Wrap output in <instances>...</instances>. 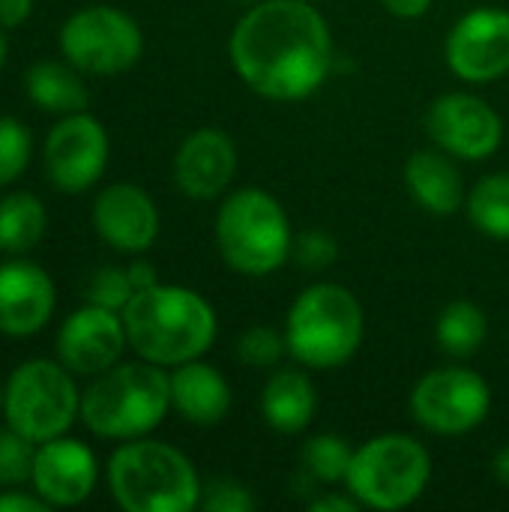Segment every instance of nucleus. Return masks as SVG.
<instances>
[{
	"label": "nucleus",
	"mask_w": 509,
	"mask_h": 512,
	"mask_svg": "<svg viewBox=\"0 0 509 512\" xmlns=\"http://www.w3.org/2000/svg\"><path fill=\"white\" fill-rule=\"evenodd\" d=\"M237 174V147L228 132L195 129L174 156V180L192 201L219 198Z\"/></svg>",
	"instance_id": "nucleus-17"
},
{
	"label": "nucleus",
	"mask_w": 509,
	"mask_h": 512,
	"mask_svg": "<svg viewBox=\"0 0 509 512\" xmlns=\"http://www.w3.org/2000/svg\"><path fill=\"white\" fill-rule=\"evenodd\" d=\"M450 69L471 84H489L509 72V12L486 6L456 21L447 36Z\"/></svg>",
	"instance_id": "nucleus-13"
},
{
	"label": "nucleus",
	"mask_w": 509,
	"mask_h": 512,
	"mask_svg": "<svg viewBox=\"0 0 509 512\" xmlns=\"http://www.w3.org/2000/svg\"><path fill=\"white\" fill-rule=\"evenodd\" d=\"M351 459H354V450L348 447L345 438L339 435H315L303 444L300 450V462H303V471L324 483V486H333V483H345L348 477V468H351Z\"/></svg>",
	"instance_id": "nucleus-26"
},
{
	"label": "nucleus",
	"mask_w": 509,
	"mask_h": 512,
	"mask_svg": "<svg viewBox=\"0 0 509 512\" xmlns=\"http://www.w3.org/2000/svg\"><path fill=\"white\" fill-rule=\"evenodd\" d=\"M171 408L195 426H216L228 417L231 387L225 375L201 363V357L180 363L171 372Z\"/></svg>",
	"instance_id": "nucleus-19"
},
{
	"label": "nucleus",
	"mask_w": 509,
	"mask_h": 512,
	"mask_svg": "<svg viewBox=\"0 0 509 512\" xmlns=\"http://www.w3.org/2000/svg\"><path fill=\"white\" fill-rule=\"evenodd\" d=\"M489 333V321L486 312L471 303V300H456L450 303L435 324V336L438 345L450 354V357H471L480 351V345L486 342Z\"/></svg>",
	"instance_id": "nucleus-24"
},
{
	"label": "nucleus",
	"mask_w": 509,
	"mask_h": 512,
	"mask_svg": "<svg viewBox=\"0 0 509 512\" xmlns=\"http://www.w3.org/2000/svg\"><path fill=\"white\" fill-rule=\"evenodd\" d=\"M216 243L225 264L243 276H270L294 246L285 207L264 189H240L228 195L216 216Z\"/></svg>",
	"instance_id": "nucleus-6"
},
{
	"label": "nucleus",
	"mask_w": 509,
	"mask_h": 512,
	"mask_svg": "<svg viewBox=\"0 0 509 512\" xmlns=\"http://www.w3.org/2000/svg\"><path fill=\"white\" fill-rule=\"evenodd\" d=\"M405 183L414 201L435 213V216H450L456 213L468 198L462 186V174L450 153L438 150H417L405 162Z\"/></svg>",
	"instance_id": "nucleus-20"
},
{
	"label": "nucleus",
	"mask_w": 509,
	"mask_h": 512,
	"mask_svg": "<svg viewBox=\"0 0 509 512\" xmlns=\"http://www.w3.org/2000/svg\"><path fill=\"white\" fill-rule=\"evenodd\" d=\"M108 486L126 512H189L201 504L195 465L162 441L132 438L108 462Z\"/></svg>",
	"instance_id": "nucleus-4"
},
{
	"label": "nucleus",
	"mask_w": 509,
	"mask_h": 512,
	"mask_svg": "<svg viewBox=\"0 0 509 512\" xmlns=\"http://www.w3.org/2000/svg\"><path fill=\"white\" fill-rule=\"evenodd\" d=\"M3 417L6 426L39 447L66 435L81 417V393L60 363L27 360L3 387Z\"/></svg>",
	"instance_id": "nucleus-8"
},
{
	"label": "nucleus",
	"mask_w": 509,
	"mask_h": 512,
	"mask_svg": "<svg viewBox=\"0 0 509 512\" xmlns=\"http://www.w3.org/2000/svg\"><path fill=\"white\" fill-rule=\"evenodd\" d=\"M363 333L366 318L360 300L336 282L309 285L285 321L288 354L306 369L345 366L360 351Z\"/></svg>",
	"instance_id": "nucleus-5"
},
{
	"label": "nucleus",
	"mask_w": 509,
	"mask_h": 512,
	"mask_svg": "<svg viewBox=\"0 0 509 512\" xmlns=\"http://www.w3.org/2000/svg\"><path fill=\"white\" fill-rule=\"evenodd\" d=\"M132 294H135V285L129 279V270H120V267H102L87 285V303H96L114 312H123Z\"/></svg>",
	"instance_id": "nucleus-30"
},
{
	"label": "nucleus",
	"mask_w": 509,
	"mask_h": 512,
	"mask_svg": "<svg viewBox=\"0 0 509 512\" xmlns=\"http://www.w3.org/2000/svg\"><path fill=\"white\" fill-rule=\"evenodd\" d=\"M492 468H495V477H498L504 486H509V447L495 456V465H492Z\"/></svg>",
	"instance_id": "nucleus-38"
},
{
	"label": "nucleus",
	"mask_w": 509,
	"mask_h": 512,
	"mask_svg": "<svg viewBox=\"0 0 509 512\" xmlns=\"http://www.w3.org/2000/svg\"><path fill=\"white\" fill-rule=\"evenodd\" d=\"M129 345L123 315L114 309L87 303L72 312L57 333V357L75 375H102L117 366Z\"/></svg>",
	"instance_id": "nucleus-14"
},
{
	"label": "nucleus",
	"mask_w": 509,
	"mask_h": 512,
	"mask_svg": "<svg viewBox=\"0 0 509 512\" xmlns=\"http://www.w3.org/2000/svg\"><path fill=\"white\" fill-rule=\"evenodd\" d=\"M51 507L39 498V495H18V492H6L0 495V512H48Z\"/></svg>",
	"instance_id": "nucleus-33"
},
{
	"label": "nucleus",
	"mask_w": 509,
	"mask_h": 512,
	"mask_svg": "<svg viewBox=\"0 0 509 512\" xmlns=\"http://www.w3.org/2000/svg\"><path fill=\"white\" fill-rule=\"evenodd\" d=\"M291 255L309 267V270H324L330 267L336 258H339V246L330 234L324 231H306L300 237H294V246H291Z\"/></svg>",
	"instance_id": "nucleus-32"
},
{
	"label": "nucleus",
	"mask_w": 509,
	"mask_h": 512,
	"mask_svg": "<svg viewBox=\"0 0 509 512\" xmlns=\"http://www.w3.org/2000/svg\"><path fill=\"white\" fill-rule=\"evenodd\" d=\"M357 507H363L354 495L351 498H345V495H324V498H315L312 504H309V510L312 512H354Z\"/></svg>",
	"instance_id": "nucleus-36"
},
{
	"label": "nucleus",
	"mask_w": 509,
	"mask_h": 512,
	"mask_svg": "<svg viewBox=\"0 0 509 512\" xmlns=\"http://www.w3.org/2000/svg\"><path fill=\"white\" fill-rule=\"evenodd\" d=\"M108 165V132L87 114H66L45 138V168L60 192L78 195L90 189Z\"/></svg>",
	"instance_id": "nucleus-12"
},
{
	"label": "nucleus",
	"mask_w": 509,
	"mask_h": 512,
	"mask_svg": "<svg viewBox=\"0 0 509 512\" xmlns=\"http://www.w3.org/2000/svg\"><path fill=\"white\" fill-rule=\"evenodd\" d=\"M93 225L108 246L138 255L159 237V210L141 186L111 183L93 201Z\"/></svg>",
	"instance_id": "nucleus-16"
},
{
	"label": "nucleus",
	"mask_w": 509,
	"mask_h": 512,
	"mask_svg": "<svg viewBox=\"0 0 509 512\" xmlns=\"http://www.w3.org/2000/svg\"><path fill=\"white\" fill-rule=\"evenodd\" d=\"M282 354H288L285 333H276L270 327H249L237 339V357L252 369H273Z\"/></svg>",
	"instance_id": "nucleus-29"
},
{
	"label": "nucleus",
	"mask_w": 509,
	"mask_h": 512,
	"mask_svg": "<svg viewBox=\"0 0 509 512\" xmlns=\"http://www.w3.org/2000/svg\"><path fill=\"white\" fill-rule=\"evenodd\" d=\"M207 512H252L255 510V498L252 492L237 483V480H210L204 489H201V504Z\"/></svg>",
	"instance_id": "nucleus-31"
},
{
	"label": "nucleus",
	"mask_w": 509,
	"mask_h": 512,
	"mask_svg": "<svg viewBox=\"0 0 509 512\" xmlns=\"http://www.w3.org/2000/svg\"><path fill=\"white\" fill-rule=\"evenodd\" d=\"M171 408V375L156 363H120L102 372L81 396L84 426L111 441L150 435Z\"/></svg>",
	"instance_id": "nucleus-3"
},
{
	"label": "nucleus",
	"mask_w": 509,
	"mask_h": 512,
	"mask_svg": "<svg viewBox=\"0 0 509 512\" xmlns=\"http://www.w3.org/2000/svg\"><path fill=\"white\" fill-rule=\"evenodd\" d=\"M492 408V390L483 375L447 366L423 375L411 393L414 420L435 435H465L477 429Z\"/></svg>",
	"instance_id": "nucleus-10"
},
{
	"label": "nucleus",
	"mask_w": 509,
	"mask_h": 512,
	"mask_svg": "<svg viewBox=\"0 0 509 512\" xmlns=\"http://www.w3.org/2000/svg\"><path fill=\"white\" fill-rule=\"evenodd\" d=\"M432 480L429 450L411 435H378L354 450L345 486L363 507L372 510H405L411 507Z\"/></svg>",
	"instance_id": "nucleus-7"
},
{
	"label": "nucleus",
	"mask_w": 509,
	"mask_h": 512,
	"mask_svg": "<svg viewBox=\"0 0 509 512\" xmlns=\"http://www.w3.org/2000/svg\"><path fill=\"white\" fill-rule=\"evenodd\" d=\"M426 132L438 150L465 162L489 159L504 141L501 114L474 93H447L435 99L426 114Z\"/></svg>",
	"instance_id": "nucleus-11"
},
{
	"label": "nucleus",
	"mask_w": 509,
	"mask_h": 512,
	"mask_svg": "<svg viewBox=\"0 0 509 512\" xmlns=\"http://www.w3.org/2000/svg\"><path fill=\"white\" fill-rule=\"evenodd\" d=\"M465 207L477 231L495 240H509V174L483 177L471 189Z\"/></svg>",
	"instance_id": "nucleus-25"
},
{
	"label": "nucleus",
	"mask_w": 509,
	"mask_h": 512,
	"mask_svg": "<svg viewBox=\"0 0 509 512\" xmlns=\"http://www.w3.org/2000/svg\"><path fill=\"white\" fill-rule=\"evenodd\" d=\"M63 57L90 75H117L138 63L144 33L132 15L117 6H87L66 18L60 30Z\"/></svg>",
	"instance_id": "nucleus-9"
},
{
	"label": "nucleus",
	"mask_w": 509,
	"mask_h": 512,
	"mask_svg": "<svg viewBox=\"0 0 509 512\" xmlns=\"http://www.w3.org/2000/svg\"><path fill=\"white\" fill-rule=\"evenodd\" d=\"M33 0H0V27H18L27 21Z\"/></svg>",
	"instance_id": "nucleus-34"
},
{
	"label": "nucleus",
	"mask_w": 509,
	"mask_h": 512,
	"mask_svg": "<svg viewBox=\"0 0 509 512\" xmlns=\"http://www.w3.org/2000/svg\"><path fill=\"white\" fill-rule=\"evenodd\" d=\"M27 96L42 111L63 117L87 108V87L81 84V78L69 66L54 60H42L27 69Z\"/></svg>",
	"instance_id": "nucleus-22"
},
{
	"label": "nucleus",
	"mask_w": 509,
	"mask_h": 512,
	"mask_svg": "<svg viewBox=\"0 0 509 512\" xmlns=\"http://www.w3.org/2000/svg\"><path fill=\"white\" fill-rule=\"evenodd\" d=\"M318 411V393L312 378L303 369H276L261 390V414L264 420L282 432H303Z\"/></svg>",
	"instance_id": "nucleus-21"
},
{
	"label": "nucleus",
	"mask_w": 509,
	"mask_h": 512,
	"mask_svg": "<svg viewBox=\"0 0 509 512\" xmlns=\"http://www.w3.org/2000/svg\"><path fill=\"white\" fill-rule=\"evenodd\" d=\"M3 63H6V36L0 30V69H3Z\"/></svg>",
	"instance_id": "nucleus-39"
},
{
	"label": "nucleus",
	"mask_w": 509,
	"mask_h": 512,
	"mask_svg": "<svg viewBox=\"0 0 509 512\" xmlns=\"http://www.w3.org/2000/svg\"><path fill=\"white\" fill-rule=\"evenodd\" d=\"M126 270H129V279H132L135 291H144V288H153V285H156V270H153L150 261H135V264L126 267Z\"/></svg>",
	"instance_id": "nucleus-37"
},
{
	"label": "nucleus",
	"mask_w": 509,
	"mask_h": 512,
	"mask_svg": "<svg viewBox=\"0 0 509 512\" xmlns=\"http://www.w3.org/2000/svg\"><path fill=\"white\" fill-rule=\"evenodd\" d=\"M231 66L273 102L312 96L333 69V36L309 0H261L234 27Z\"/></svg>",
	"instance_id": "nucleus-1"
},
{
	"label": "nucleus",
	"mask_w": 509,
	"mask_h": 512,
	"mask_svg": "<svg viewBox=\"0 0 509 512\" xmlns=\"http://www.w3.org/2000/svg\"><path fill=\"white\" fill-rule=\"evenodd\" d=\"M30 129L15 117H0V189L15 183L30 162Z\"/></svg>",
	"instance_id": "nucleus-27"
},
{
	"label": "nucleus",
	"mask_w": 509,
	"mask_h": 512,
	"mask_svg": "<svg viewBox=\"0 0 509 512\" xmlns=\"http://www.w3.org/2000/svg\"><path fill=\"white\" fill-rule=\"evenodd\" d=\"M54 312V282L51 276L24 258L0 264V333L33 336Z\"/></svg>",
	"instance_id": "nucleus-18"
},
{
	"label": "nucleus",
	"mask_w": 509,
	"mask_h": 512,
	"mask_svg": "<svg viewBox=\"0 0 509 512\" xmlns=\"http://www.w3.org/2000/svg\"><path fill=\"white\" fill-rule=\"evenodd\" d=\"M99 468L87 444L72 438H54L36 447L33 459V492L48 507H78L90 498Z\"/></svg>",
	"instance_id": "nucleus-15"
},
{
	"label": "nucleus",
	"mask_w": 509,
	"mask_h": 512,
	"mask_svg": "<svg viewBox=\"0 0 509 512\" xmlns=\"http://www.w3.org/2000/svg\"><path fill=\"white\" fill-rule=\"evenodd\" d=\"M0 408H3V390H0Z\"/></svg>",
	"instance_id": "nucleus-40"
},
{
	"label": "nucleus",
	"mask_w": 509,
	"mask_h": 512,
	"mask_svg": "<svg viewBox=\"0 0 509 512\" xmlns=\"http://www.w3.org/2000/svg\"><path fill=\"white\" fill-rule=\"evenodd\" d=\"M48 225L42 201L30 192H15L0 198V252L24 255L30 252Z\"/></svg>",
	"instance_id": "nucleus-23"
},
{
	"label": "nucleus",
	"mask_w": 509,
	"mask_h": 512,
	"mask_svg": "<svg viewBox=\"0 0 509 512\" xmlns=\"http://www.w3.org/2000/svg\"><path fill=\"white\" fill-rule=\"evenodd\" d=\"M36 444L18 435L12 426L0 429V486H21L33 477Z\"/></svg>",
	"instance_id": "nucleus-28"
},
{
	"label": "nucleus",
	"mask_w": 509,
	"mask_h": 512,
	"mask_svg": "<svg viewBox=\"0 0 509 512\" xmlns=\"http://www.w3.org/2000/svg\"><path fill=\"white\" fill-rule=\"evenodd\" d=\"M381 3L396 18H423L432 6V0H381Z\"/></svg>",
	"instance_id": "nucleus-35"
},
{
	"label": "nucleus",
	"mask_w": 509,
	"mask_h": 512,
	"mask_svg": "<svg viewBox=\"0 0 509 512\" xmlns=\"http://www.w3.org/2000/svg\"><path fill=\"white\" fill-rule=\"evenodd\" d=\"M120 315L135 354L156 366L198 360L216 339L213 306L183 285L156 282L153 288L135 291Z\"/></svg>",
	"instance_id": "nucleus-2"
}]
</instances>
